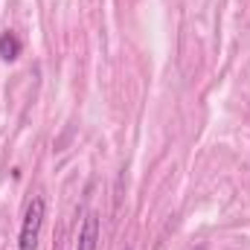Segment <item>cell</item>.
Segmentation results:
<instances>
[{"label": "cell", "instance_id": "1", "mask_svg": "<svg viewBox=\"0 0 250 250\" xmlns=\"http://www.w3.org/2000/svg\"><path fill=\"white\" fill-rule=\"evenodd\" d=\"M44 218H47V204L41 195H35L26 207V215H23V224H21V236H18V250H35L38 248V239H41V227H44Z\"/></svg>", "mask_w": 250, "mask_h": 250}, {"label": "cell", "instance_id": "2", "mask_svg": "<svg viewBox=\"0 0 250 250\" xmlns=\"http://www.w3.org/2000/svg\"><path fill=\"white\" fill-rule=\"evenodd\" d=\"M96 245H99V215L90 212L84 218L82 230H79V245H76V250H96Z\"/></svg>", "mask_w": 250, "mask_h": 250}, {"label": "cell", "instance_id": "3", "mask_svg": "<svg viewBox=\"0 0 250 250\" xmlns=\"http://www.w3.org/2000/svg\"><path fill=\"white\" fill-rule=\"evenodd\" d=\"M21 50H23V44H21V38L15 32H3L0 35V59L3 62H15L21 56Z\"/></svg>", "mask_w": 250, "mask_h": 250}, {"label": "cell", "instance_id": "4", "mask_svg": "<svg viewBox=\"0 0 250 250\" xmlns=\"http://www.w3.org/2000/svg\"><path fill=\"white\" fill-rule=\"evenodd\" d=\"M56 250H62V248H56Z\"/></svg>", "mask_w": 250, "mask_h": 250}]
</instances>
